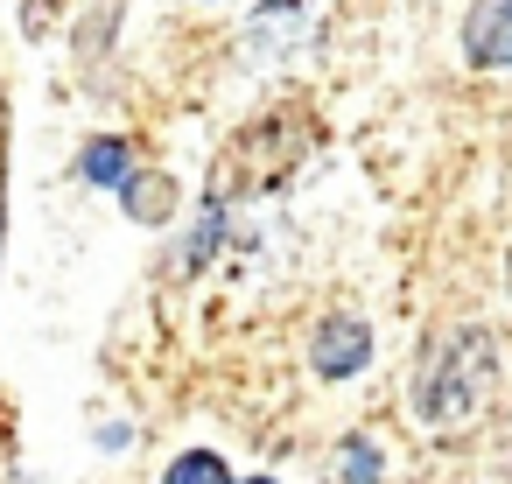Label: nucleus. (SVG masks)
<instances>
[{
  "label": "nucleus",
  "mask_w": 512,
  "mask_h": 484,
  "mask_svg": "<svg viewBox=\"0 0 512 484\" xmlns=\"http://www.w3.org/2000/svg\"><path fill=\"white\" fill-rule=\"evenodd\" d=\"M505 281H512V253H505Z\"/></svg>",
  "instance_id": "8"
},
{
  "label": "nucleus",
  "mask_w": 512,
  "mask_h": 484,
  "mask_svg": "<svg viewBox=\"0 0 512 484\" xmlns=\"http://www.w3.org/2000/svg\"><path fill=\"white\" fill-rule=\"evenodd\" d=\"M78 176H85L92 190H127V183H134V148H127L120 134H106V141H92V148L78 155Z\"/></svg>",
  "instance_id": "4"
},
{
  "label": "nucleus",
  "mask_w": 512,
  "mask_h": 484,
  "mask_svg": "<svg viewBox=\"0 0 512 484\" xmlns=\"http://www.w3.org/2000/svg\"><path fill=\"white\" fill-rule=\"evenodd\" d=\"M365 358H372V330H365L358 316H330V323L316 330V344H309V365H316L323 379H351Z\"/></svg>",
  "instance_id": "3"
},
{
  "label": "nucleus",
  "mask_w": 512,
  "mask_h": 484,
  "mask_svg": "<svg viewBox=\"0 0 512 484\" xmlns=\"http://www.w3.org/2000/svg\"><path fill=\"white\" fill-rule=\"evenodd\" d=\"M491 379H498V344H491V330L463 323V330L435 337L428 358H421V372H414V421H421V428H463V421H477Z\"/></svg>",
  "instance_id": "1"
},
{
  "label": "nucleus",
  "mask_w": 512,
  "mask_h": 484,
  "mask_svg": "<svg viewBox=\"0 0 512 484\" xmlns=\"http://www.w3.org/2000/svg\"><path fill=\"white\" fill-rule=\"evenodd\" d=\"M337 477L344 484H379V442L372 435H351L344 456H337Z\"/></svg>",
  "instance_id": "7"
},
{
  "label": "nucleus",
  "mask_w": 512,
  "mask_h": 484,
  "mask_svg": "<svg viewBox=\"0 0 512 484\" xmlns=\"http://www.w3.org/2000/svg\"><path fill=\"white\" fill-rule=\"evenodd\" d=\"M120 197H127V211H134L141 225H162V218L176 211V183H169V176H134Z\"/></svg>",
  "instance_id": "5"
},
{
  "label": "nucleus",
  "mask_w": 512,
  "mask_h": 484,
  "mask_svg": "<svg viewBox=\"0 0 512 484\" xmlns=\"http://www.w3.org/2000/svg\"><path fill=\"white\" fill-rule=\"evenodd\" d=\"M253 484H274V477H253Z\"/></svg>",
  "instance_id": "9"
},
{
  "label": "nucleus",
  "mask_w": 512,
  "mask_h": 484,
  "mask_svg": "<svg viewBox=\"0 0 512 484\" xmlns=\"http://www.w3.org/2000/svg\"><path fill=\"white\" fill-rule=\"evenodd\" d=\"M463 57L477 71H505L512 64V0H477L463 22Z\"/></svg>",
  "instance_id": "2"
},
{
  "label": "nucleus",
  "mask_w": 512,
  "mask_h": 484,
  "mask_svg": "<svg viewBox=\"0 0 512 484\" xmlns=\"http://www.w3.org/2000/svg\"><path fill=\"white\" fill-rule=\"evenodd\" d=\"M169 484H232V470H225L218 449H183V456L169 463Z\"/></svg>",
  "instance_id": "6"
}]
</instances>
